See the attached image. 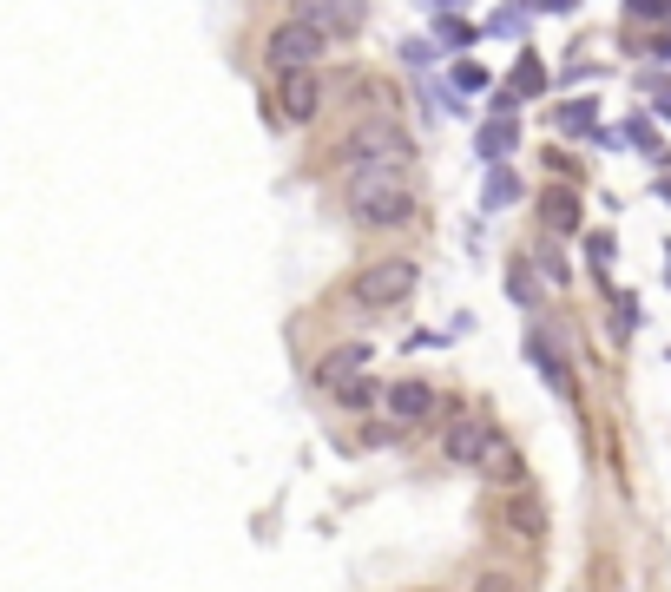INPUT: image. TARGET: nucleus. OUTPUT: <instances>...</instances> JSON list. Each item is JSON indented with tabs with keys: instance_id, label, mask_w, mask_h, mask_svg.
<instances>
[{
	"instance_id": "obj_1",
	"label": "nucleus",
	"mask_w": 671,
	"mask_h": 592,
	"mask_svg": "<svg viewBox=\"0 0 671 592\" xmlns=\"http://www.w3.org/2000/svg\"><path fill=\"white\" fill-rule=\"evenodd\" d=\"M343 198H349V218L369 224V231H395V224L415 218V185L395 165H349Z\"/></svg>"
},
{
	"instance_id": "obj_2",
	"label": "nucleus",
	"mask_w": 671,
	"mask_h": 592,
	"mask_svg": "<svg viewBox=\"0 0 671 592\" xmlns=\"http://www.w3.org/2000/svg\"><path fill=\"white\" fill-rule=\"evenodd\" d=\"M441 448H448L454 468L487 474V481H507V487H514L520 474H527V468H520V448L507 441V428H500V421H487V415H461L448 428V441H441Z\"/></svg>"
},
{
	"instance_id": "obj_3",
	"label": "nucleus",
	"mask_w": 671,
	"mask_h": 592,
	"mask_svg": "<svg viewBox=\"0 0 671 592\" xmlns=\"http://www.w3.org/2000/svg\"><path fill=\"white\" fill-rule=\"evenodd\" d=\"M415 283H422L415 257H375V264H362V270H356L349 296H356L362 310H402L408 296H415Z\"/></svg>"
},
{
	"instance_id": "obj_4",
	"label": "nucleus",
	"mask_w": 671,
	"mask_h": 592,
	"mask_svg": "<svg viewBox=\"0 0 671 592\" xmlns=\"http://www.w3.org/2000/svg\"><path fill=\"white\" fill-rule=\"evenodd\" d=\"M329 53V33H316L310 20H277V27H270V40H264V60L277 66V73H303V66H316Z\"/></svg>"
},
{
	"instance_id": "obj_5",
	"label": "nucleus",
	"mask_w": 671,
	"mask_h": 592,
	"mask_svg": "<svg viewBox=\"0 0 671 592\" xmlns=\"http://www.w3.org/2000/svg\"><path fill=\"white\" fill-rule=\"evenodd\" d=\"M349 158H356V165H395V172H408L415 145L402 139V125L375 119V125H356V132H349Z\"/></svg>"
},
{
	"instance_id": "obj_6",
	"label": "nucleus",
	"mask_w": 671,
	"mask_h": 592,
	"mask_svg": "<svg viewBox=\"0 0 671 592\" xmlns=\"http://www.w3.org/2000/svg\"><path fill=\"white\" fill-rule=\"evenodd\" d=\"M316 112H323V79H316V66L277 73V119L283 125H310Z\"/></svg>"
},
{
	"instance_id": "obj_7",
	"label": "nucleus",
	"mask_w": 671,
	"mask_h": 592,
	"mask_svg": "<svg viewBox=\"0 0 671 592\" xmlns=\"http://www.w3.org/2000/svg\"><path fill=\"white\" fill-rule=\"evenodd\" d=\"M290 14L310 20V27H316V33H329V40H349V33H362L369 7H362V0H297Z\"/></svg>"
},
{
	"instance_id": "obj_8",
	"label": "nucleus",
	"mask_w": 671,
	"mask_h": 592,
	"mask_svg": "<svg viewBox=\"0 0 671 592\" xmlns=\"http://www.w3.org/2000/svg\"><path fill=\"white\" fill-rule=\"evenodd\" d=\"M382 408H389L395 428H415V421L435 415V389H428L422 375H402V382H389V389H382Z\"/></svg>"
},
{
	"instance_id": "obj_9",
	"label": "nucleus",
	"mask_w": 671,
	"mask_h": 592,
	"mask_svg": "<svg viewBox=\"0 0 671 592\" xmlns=\"http://www.w3.org/2000/svg\"><path fill=\"white\" fill-rule=\"evenodd\" d=\"M362 369H369V343H343V349H329L323 369H316V389L343 395L349 382H362Z\"/></svg>"
},
{
	"instance_id": "obj_10",
	"label": "nucleus",
	"mask_w": 671,
	"mask_h": 592,
	"mask_svg": "<svg viewBox=\"0 0 671 592\" xmlns=\"http://www.w3.org/2000/svg\"><path fill=\"white\" fill-rule=\"evenodd\" d=\"M474 152H481L487 165H500L507 152H520V119H514V112H500V119H487L481 132H474Z\"/></svg>"
},
{
	"instance_id": "obj_11",
	"label": "nucleus",
	"mask_w": 671,
	"mask_h": 592,
	"mask_svg": "<svg viewBox=\"0 0 671 592\" xmlns=\"http://www.w3.org/2000/svg\"><path fill=\"white\" fill-rule=\"evenodd\" d=\"M547 93V66L533 60V53H520V66H514V79L500 86V112H514L520 99H540Z\"/></svg>"
},
{
	"instance_id": "obj_12",
	"label": "nucleus",
	"mask_w": 671,
	"mask_h": 592,
	"mask_svg": "<svg viewBox=\"0 0 671 592\" xmlns=\"http://www.w3.org/2000/svg\"><path fill=\"white\" fill-rule=\"evenodd\" d=\"M527 356L540 362V375H547V389H553V395H566V362L553 356V343L540 336V329H527Z\"/></svg>"
},
{
	"instance_id": "obj_13",
	"label": "nucleus",
	"mask_w": 671,
	"mask_h": 592,
	"mask_svg": "<svg viewBox=\"0 0 671 592\" xmlns=\"http://www.w3.org/2000/svg\"><path fill=\"white\" fill-rule=\"evenodd\" d=\"M540 211H547V224H553V231H579V191L553 185L547 198H540Z\"/></svg>"
},
{
	"instance_id": "obj_14",
	"label": "nucleus",
	"mask_w": 671,
	"mask_h": 592,
	"mask_svg": "<svg viewBox=\"0 0 671 592\" xmlns=\"http://www.w3.org/2000/svg\"><path fill=\"white\" fill-rule=\"evenodd\" d=\"M507 527H514V533H527V540H540V527H547L540 500H514V507H507Z\"/></svg>"
},
{
	"instance_id": "obj_15",
	"label": "nucleus",
	"mask_w": 671,
	"mask_h": 592,
	"mask_svg": "<svg viewBox=\"0 0 671 592\" xmlns=\"http://www.w3.org/2000/svg\"><path fill=\"white\" fill-rule=\"evenodd\" d=\"M553 119H560V132H593L599 112H593V99H573V106H560Z\"/></svg>"
},
{
	"instance_id": "obj_16",
	"label": "nucleus",
	"mask_w": 671,
	"mask_h": 592,
	"mask_svg": "<svg viewBox=\"0 0 671 592\" xmlns=\"http://www.w3.org/2000/svg\"><path fill=\"white\" fill-rule=\"evenodd\" d=\"M500 204H514V178H507V172L487 178V211H500Z\"/></svg>"
},
{
	"instance_id": "obj_17",
	"label": "nucleus",
	"mask_w": 671,
	"mask_h": 592,
	"mask_svg": "<svg viewBox=\"0 0 671 592\" xmlns=\"http://www.w3.org/2000/svg\"><path fill=\"white\" fill-rule=\"evenodd\" d=\"M625 14H632V20H665L671 0H625Z\"/></svg>"
},
{
	"instance_id": "obj_18",
	"label": "nucleus",
	"mask_w": 671,
	"mask_h": 592,
	"mask_svg": "<svg viewBox=\"0 0 671 592\" xmlns=\"http://www.w3.org/2000/svg\"><path fill=\"white\" fill-rule=\"evenodd\" d=\"M454 86H461V93H481V86H487V73H481L474 60H461V66H454Z\"/></svg>"
},
{
	"instance_id": "obj_19",
	"label": "nucleus",
	"mask_w": 671,
	"mask_h": 592,
	"mask_svg": "<svg viewBox=\"0 0 671 592\" xmlns=\"http://www.w3.org/2000/svg\"><path fill=\"white\" fill-rule=\"evenodd\" d=\"M468 592H520V579H507V573H481Z\"/></svg>"
},
{
	"instance_id": "obj_20",
	"label": "nucleus",
	"mask_w": 671,
	"mask_h": 592,
	"mask_svg": "<svg viewBox=\"0 0 671 592\" xmlns=\"http://www.w3.org/2000/svg\"><path fill=\"white\" fill-rule=\"evenodd\" d=\"M441 40H448V47H468V40H474V27H461L454 14H441Z\"/></svg>"
},
{
	"instance_id": "obj_21",
	"label": "nucleus",
	"mask_w": 671,
	"mask_h": 592,
	"mask_svg": "<svg viewBox=\"0 0 671 592\" xmlns=\"http://www.w3.org/2000/svg\"><path fill=\"white\" fill-rule=\"evenodd\" d=\"M507 290H514V303H533V296H540V290H533V277H527V270H514V277H507Z\"/></svg>"
},
{
	"instance_id": "obj_22",
	"label": "nucleus",
	"mask_w": 671,
	"mask_h": 592,
	"mask_svg": "<svg viewBox=\"0 0 671 592\" xmlns=\"http://www.w3.org/2000/svg\"><path fill=\"white\" fill-rule=\"evenodd\" d=\"M586 250H593V264H612V237H606V231L586 237Z\"/></svg>"
},
{
	"instance_id": "obj_23",
	"label": "nucleus",
	"mask_w": 671,
	"mask_h": 592,
	"mask_svg": "<svg viewBox=\"0 0 671 592\" xmlns=\"http://www.w3.org/2000/svg\"><path fill=\"white\" fill-rule=\"evenodd\" d=\"M428 7H435V14H461V7H468V0H428Z\"/></svg>"
},
{
	"instance_id": "obj_24",
	"label": "nucleus",
	"mask_w": 671,
	"mask_h": 592,
	"mask_svg": "<svg viewBox=\"0 0 671 592\" xmlns=\"http://www.w3.org/2000/svg\"><path fill=\"white\" fill-rule=\"evenodd\" d=\"M658 119H671V86H665V93H658Z\"/></svg>"
},
{
	"instance_id": "obj_25",
	"label": "nucleus",
	"mask_w": 671,
	"mask_h": 592,
	"mask_svg": "<svg viewBox=\"0 0 671 592\" xmlns=\"http://www.w3.org/2000/svg\"><path fill=\"white\" fill-rule=\"evenodd\" d=\"M540 7H547V14H560V7H566V0H540Z\"/></svg>"
}]
</instances>
